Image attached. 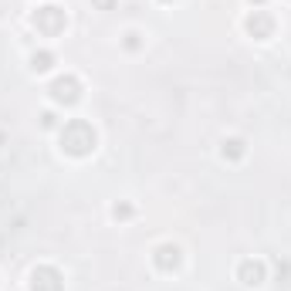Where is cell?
Returning a JSON list of instances; mask_svg holds the SVG:
<instances>
[{
    "instance_id": "cell-1",
    "label": "cell",
    "mask_w": 291,
    "mask_h": 291,
    "mask_svg": "<svg viewBox=\"0 0 291 291\" xmlns=\"http://www.w3.org/2000/svg\"><path fill=\"white\" fill-rule=\"evenodd\" d=\"M54 98H78V92H75V81L71 78H61V81H54Z\"/></svg>"
}]
</instances>
